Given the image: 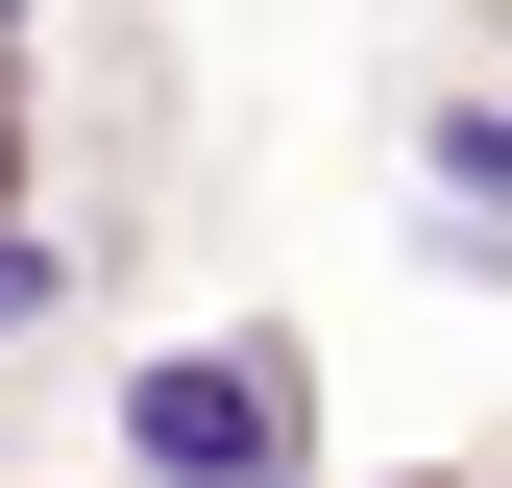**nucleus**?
Masks as SVG:
<instances>
[{"instance_id":"f257e3e1","label":"nucleus","mask_w":512,"mask_h":488,"mask_svg":"<svg viewBox=\"0 0 512 488\" xmlns=\"http://www.w3.org/2000/svg\"><path fill=\"white\" fill-rule=\"evenodd\" d=\"M122 440H147V488H269L293 464V366H147Z\"/></svg>"},{"instance_id":"f03ea898","label":"nucleus","mask_w":512,"mask_h":488,"mask_svg":"<svg viewBox=\"0 0 512 488\" xmlns=\"http://www.w3.org/2000/svg\"><path fill=\"white\" fill-rule=\"evenodd\" d=\"M439 171H464V196L512 220V98H464V122H439Z\"/></svg>"},{"instance_id":"7ed1b4c3","label":"nucleus","mask_w":512,"mask_h":488,"mask_svg":"<svg viewBox=\"0 0 512 488\" xmlns=\"http://www.w3.org/2000/svg\"><path fill=\"white\" fill-rule=\"evenodd\" d=\"M25 293H49V269H25V244H0V318H25Z\"/></svg>"}]
</instances>
